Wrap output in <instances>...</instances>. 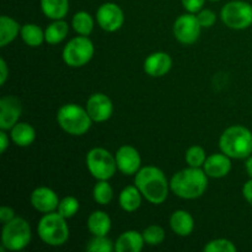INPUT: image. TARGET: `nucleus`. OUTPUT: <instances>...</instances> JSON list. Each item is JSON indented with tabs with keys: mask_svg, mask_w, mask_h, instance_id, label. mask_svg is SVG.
Returning a JSON list of instances; mask_svg holds the SVG:
<instances>
[{
	"mask_svg": "<svg viewBox=\"0 0 252 252\" xmlns=\"http://www.w3.org/2000/svg\"><path fill=\"white\" fill-rule=\"evenodd\" d=\"M135 186L145 199L153 204H161L166 201L170 182L160 169L155 166L142 167L135 174Z\"/></svg>",
	"mask_w": 252,
	"mask_h": 252,
	"instance_id": "nucleus-1",
	"label": "nucleus"
},
{
	"mask_svg": "<svg viewBox=\"0 0 252 252\" xmlns=\"http://www.w3.org/2000/svg\"><path fill=\"white\" fill-rule=\"evenodd\" d=\"M208 176L201 167H186L180 170L170 180V189L184 199H196L206 192Z\"/></svg>",
	"mask_w": 252,
	"mask_h": 252,
	"instance_id": "nucleus-2",
	"label": "nucleus"
},
{
	"mask_svg": "<svg viewBox=\"0 0 252 252\" xmlns=\"http://www.w3.org/2000/svg\"><path fill=\"white\" fill-rule=\"evenodd\" d=\"M219 148L231 159H248L252 154V132L244 126H231L220 135Z\"/></svg>",
	"mask_w": 252,
	"mask_h": 252,
	"instance_id": "nucleus-3",
	"label": "nucleus"
},
{
	"mask_svg": "<svg viewBox=\"0 0 252 252\" xmlns=\"http://www.w3.org/2000/svg\"><path fill=\"white\" fill-rule=\"evenodd\" d=\"M57 122L68 134L83 135L90 129L94 121L89 116L86 108L75 103H66L58 110Z\"/></svg>",
	"mask_w": 252,
	"mask_h": 252,
	"instance_id": "nucleus-4",
	"label": "nucleus"
},
{
	"mask_svg": "<svg viewBox=\"0 0 252 252\" xmlns=\"http://www.w3.org/2000/svg\"><path fill=\"white\" fill-rule=\"evenodd\" d=\"M37 233L41 240L49 246H62L69 239V226L65 218L57 213H46L39 220Z\"/></svg>",
	"mask_w": 252,
	"mask_h": 252,
	"instance_id": "nucleus-5",
	"label": "nucleus"
},
{
	"mask_svg": "<svg viewBox=\"0 0 252 252\" xmlns=\"http://www.w3.org/2000/svg\"><path fill=\"white\" fill-rule=\"evenodd\" d=\"M31 226L24 218L15 217L4 224L1 231L2 248L10 251L24 250L31 241Z\"/></svg>",
	"mask_w": 252,
	"mask_h": 252,
	"instance_id": "nucleus-6",
	"label": "nucleus"
},
{
	"mask_svg": "<svg viewBox=\"0 0 252 252\" xmlns=\"http://www.w3.org/2000/svg\"><path fill=\"white\" fill-rule=\"evenodd\" d=\"M86 166L96 180H110L117 171L116 158L103 148H94L86 155Z\"/></svg>",
	"mask_w": 252,
	"mask_h": 252,
	"instance_id": "nucleus-7",
	"label": "nucleus"
},
{
	"mask_svg": "<svg viewBox=\"0 0 252 252\" xmlns=\"http://www.w3.org/2000/svg\"><path fill=\"white\" fill-rule=\"evenodd\" d=\"M95 47L91 39L86 36H78L71 38L63 49V61L71 68H79L93 59Z\"/></svg>",
	"mask_w": 252,
	"mask_h": 252,
	"instance_id": "nucleus-8",
	"label": "nucleus"
},
{
	"mask_svg": "<svg viewBox=\"0 0 252 252\" xmlns=\"http://www.w3.org/2000/svg\"><path fill=\"white\" fill-rule=\"evenodd\" d=\"M221 21L233 30H245L252 25V5L241 0L226 2L220 11Z\"/></svg>",
	"mask_w": 252,
	"mask_h": 252,
	"instance_id": "nucleus-9",
	"label": "nucleus"
},
{
	"mask_svg": "<svg viewBox=\"0 0 252 252\" xmlns=\"http://www.w3.org/2000/svg\"><path fill=\"white\" fill-rule=\"evenodd\" d=\"M202 26L199 24L197 15L185 14L177 17L174 24L175 38L182 44H192L199 38Z\"/></svg>",
	"mask_w": 252,
	"mask_h": 252,
	"instance_id": "nucleus-10",
	"label": "nucleus"
},
{
	"mask_svg": "<svg viewBox=\"0 0 252 252\" xmlns=\"http://www.w3.org/2000/svg\"><path fill=\"white\" fill-rule=\"evenodd\" d=\"M98 26L107 32H115L122 27L125 22V14L122 9L115 2H105L96 12Z\"/></svg>",
	"mask_w": 252,
	"mask_h": 252,
	"instance_id": "nucleus-11",
	"label": "nucleus"
},
{
	"mask_svg": "<svg viewBox=\"0 0 252 252\" xmlns=\"http://www.w3.org/2000/svg\"><path fill=\"white\" fill-rule=\"evenodd\" d=\"M85 108L94 122H105L110 120L113 113L112 101L102 93H96L91 95L86 102Z\"/></svg>",
	"mask_w": 252,
	"mask_h": 252,
	"instance_id": "nucleus-12",
	"label": "nucleus"
},
{
	"mask_svg": "<svg viewBox=\"0 0 252 252\" xmlns=\"http://www.w3.org/2000/svg\"><path fill=\"white\" fill-rule=\"evenodd\" d=\"M21 101L16 96L0 98V129H11L21 116Z\"/></svg>",
	"mask_w": 252,
	"mask_h": 252,
	"instance_id": "nucleus-13",
	"label": "nucleus"
},
{
	"mask_svg": "<svg viewBox=\"0 0 252 252\" xmlns=\"http://www.w3.org/2000/svg\"><path fill=\"white\" fill-rule=\"evenodd\" d=\"M117 167L122 174L135 175L140 170V154L132 145H122L116 153Z\"/></svg>",
	"mask_w": 252,
	"mask_h": 252,
	"instance_id": "nucleus-14",
	"label": "nucleus"
},
{
	"mask_svg": "<svg viewBox=\"0 0 252 252\" xmlns=\"http://www.w3.org/2000/svg\"><path fill=\"white\" fill-rule=\"evenodd\" d=\"M31 204L41 213H51L58 209L59 198L56 192L49 187H37L31 193Z\"/></svg>",
	"mask_w": 252,
	"mask_h": 252,
	"instance_id": "nucleus-15",
	"label": "nucleus"
},
{
	"mask_svg": "<svg viewBox=\"0 0 252 252\" xmlns=\"http://www.w3.org/2000/svg\"><path fill=\"white\" fill-rule=\"evenodd\" d=\"M171 68L172 59L165 52H155L144 61V71L153 78H161L166 75Z\"/></svg>",
	"mask_w": 252,
	"mask_h": 252,
	"instance_id": "nucleus-16",
	"label": "nucleus"
},
{
	"mask_svg": "<svg viewBox=\"0 0 252 252\" xmlns=\"http://www.w3.org/2000/svg\"><path fill=\"white\" fill-rule=\"evenodd\" d=\"M231 158L225 155L224 153L221 154H212L207 157L206 162L203 165V170L208 177L213 179H221L226 176L231 170Z\"/></svg>",
	"mask_w": 252,
	"mask_h": 252,
	"instance_id": "nucleus-17",
	"label": "nucleus"
},
{
	"mask_svg": "<svg viewBox=\"0 0 252 252\" xmlns=\"http://www.w3.org/2000/svg\"><path fill=\"white\" fill-rule=\"evenodd\" d=\"M143 234L135 230L125 231L118 236L115 243V251L117 252H140L144 248Z\"/></svg>",
	"mask_w": 252,
	"mask_h": 252,
	"instance_id": "nucleus-18",
	"label": "nucleus"
},
{
	"mask_svg": "<svg viewBox=\"0 0 252 252\" xmlns=\"http://www.w3.org/2000/svg\"><path fill=\"white\" fill-rule=\"evenodd\" d=\"M170 226L172 231L179 236H189L191 235L194 229L193 217L187 211H175L170 217Z\"/></svg>",
	"mask_w": 252,
	"mask_h": 252,
	"instance_id": "nucleus-19",
	"label": "nucleus"
},
{
	"mask_svg": "<svg viewBox=\"0 0 252 252\" xmlns=\"http://www.w3.org/2000/svg\"><path fill=\"white\" fill-rule=\"evenodd\" d=\"M111 218L102 211H95L88 219V228L94 236H107L111 230Z\"/></svg>",
	"mask_w": 252,
	"mask_h": 252,
	"instance_id": "nucleus-20",
	"label": "nucleus"
},
{
	"mask_svg": "<svg viewBox=\"0 0 252 252\" xmlns=\"http://www.w3.org/2000/svg\"><path fill=\"white\" fill-rule=\"evenodd\" d=\"M11 140L19 147H29L36 139V130L31 125L25 122H17L10 132Z\"/></svg>",
	"mask_w": 252,
	"mask_h": 252,
	"instance_id": "nucleus-21",
	"label": "nucleus"
},
{
	"mask_svg": "<svg viewBox=\"0 0 252 252\" xmlns=\"http://www.w3.org/2000/svg\"><path fill=\"white\" fill-rule=\"evenodd\" d=\"M142 196L140 191L138 189L137 186H127L121 191L120 198V206L123 211L132 213L135 212L142 204Z\"/></svg>",
	"mask_w": 252,
	"mask_h": 252,
	"instance_id": "nucleus-22",
	"label": "nucleus"
},
{
	"mask_svg": "<svg viewBox=\"0 0 252 252\" xmlns=\"http://www.w3.org/2000/svg\"><path fill=\"white\" fill-rule=\"evenodd\" d=\"M42 12L51 20H63L69 11V0H41Z\"/></svg>",
	"mask_w": 252,
	"mask_h": 252,
	"instance_id": "nucleus-23",
	"label": "nucleus"
},
{
	"mask_svg": "<svg viewBox=\"0 0 252 252\" xmlns=\"http://www.w3.org/2000/svg\"><path fill=\"white\" fill-rule=\"evenodd\" d=\"M20 31L21 29L16 20L2 15L0 17V47H5L6 44L11 43Z\"/></svg>",
	"mask_w": 252,
	"mask_h": 252,
	"instance_id": "nucleus-24",
	"label": "nucleus"
},
{
	"mask_svg": "<svg viewBox=\"0 0 252 252\" xmlns=\"http://www.w3.org/2000/svg\"><path fill=\"white\" fill-rule=\"evenodd\" d=\"M69 32V25L64 20H54L44 31L46 42L49 44H58L64 41Z\"/></svg>",
	"mask_w": 252,
	"mask_h": 252,
	"instance_id": "nucleus-25",
	"label": "nucleus"
},
{
	"mask_svg": "<svg viewBox=\"0 0 252 252\" xmlns=\"http://www.w3.org/2000/svg\"><path fill=\"white\" fill-rule=\"evenodd\" d=\"M21 38L27 46L30 47H38L46 41L44 32L42 31L41 27L36 24H26L21 27Z\"/></svg>",
	"mask_w": 252,
	"mask_h": 252,
	"instance_id": "nucleus-26",
	"label": "nucleus"
},
{
	"mask_svg": "<svg viewBox=\"0 0 252 252\" xmlns=\"http://www.w3.org/2000/svg\"><path fill=\"white\" fill-rule=\"evenodd\" d=\"M71 26L76 33L81 36H89L94 30V20L89 12L79 11L73 16Z\"/></svg>",
	"mask_w": 252,
	"mask_h": 252,
	"instance_id": "nucleus-27",
	"label": "nucleus"
},
{
	"mask_svg": "<svg viewBox=\"0 0 252 252\" xmlns=\"http://www.w3.org/2000/svg\"><path fill=\"white\" fill-rule=\"evenodd\" d=\"M94 199L96 203L101 206H106L110 203L113 198V189L107 180H98L97 184L94 187Z\"/></svg>",
	"mask_w": 252,
	"mask_h": 252,
	"instance_id": "nucleus-28",
	"label": "nucleus"
},
{
	"mask_svg": "<svg viewBox=\"0 0 252 252\" xmlns=\"http://www.w3.org/2000/svg\"><path fill=\"white\" fill-rule=\"evenodd\" d=\"M185 159H186V162L189 164V166L202 167L207 159L206 150L202 147H199V145H193V147L187 149Z\"/></svg>",
	"mask_w": 252,
	"mask_h": 252,
	"instance_id": "nucleus-29",
	"label": "nucleus"
},
{
	"mask_svg": "<svg viewBox=\"0 0 252 252\" xmlns=\"http://www.w3.org/2000/svg\"><path fill=\"white\" fill-rule=\"evenodd\" d=\"M79 208H80V203H79L78 199L75 197L68 196L59 202V206L57 211H58V213L62 217H64L65 219H69L73 218L78 213Z\"/></svg>",
	"mask_w": 252,
	"mask_h": 252,
	"instance_id": "nucleus-30",
	"label": "nucleus"
},
{
	"mask_svg": "<svg viewBox=\"0 0 252 252\" xmlns=\"http://www.w3.org/2000/svg\"><path fill=\"white\" fill-rule=\"evenodd\" d=\"M143 238L148 245H160L165 240V230L159 225H150L143 231Z\"/></svg>",
	"mask_w": 252,
	"mask_h": 252,
	"instance_id": "nucleus-31",
	"label": "nucleus"
},
{
	"mask_svg": "<svg viewBox=\"0 0 252 252\" xmlns=\"http://www.w3.org/2000/svg\"><path fill=\"white\" fill-rule=\"evenodd\" d=\"M86 249L89 252H112L115 251V244L107 236H94Z\"/></svg>",
	"mask_w": 252,
	"mask_h": 252,
	"instance_id": "nucleus-32",
	"label": "nucleus"
},
{
	"mask_svg": "<svg viewBox=\"0 0 252 252\" xmlns=\"http://www.w3.org/2000/svg\"><path fill=\"white\" fill-rule=\"evenodd\" d=\"M204 252H235L236 246L228 239H216L204 246Z\"/></svg>",
	"mask_w": 252,
	"mask_h": 252,
	"instance_id": "nucleus-33",
	"label": "nucleus"
},
{
	"mask_svg": "<svg viewBox=\"0 0 252 252\" xmlns=\"http://www.w3.org/2000/svg\"><path fill=\"white\" fill-rule=\"evenodd\" d=\"M197 19H198L199 24L202 27H212L217 21V15L214 11L209 9H202L197 14Z\"/></svg>",
	"mask_w": 252,
	"mask_h": 252,
	"instance_id": "nucleus-34",
	"label": "nucleus"
},
{
	"mask_svg": "<svg viewBox=\"0 0 252 252\" xmlns=\"http://www.w3.org/2000/svg\"><path fill=\"white\" fill-rule=\"evenodd\" d=\"M181 2L187 11L191 14H196L203 9L206 0H181Z\"/></svg>",
	"mask_w": 252,
	"mask_h": 252,
	"instance_id": "nucleus-35",
	"label": "nucleus"
},
{
	"mask_svg": "<svg viewBox=\"0 0 252 252\" xmlns=\"http://www.w3.org/2000/svg\"><path fill=\"white\" fill-rule=\"evenodd\" d=\"M15 218V212L14 209L10 208V207H1L0 208V220H1V223H9L10 220H12V219Z\"/></svg>",
	"mask_w": 252,
	"mask_h": 252,
	"instance_id": "nucleus-36",
	"label": "nucleus"
},
{
	"mask_svg": "<svg viewBox=\"0 0 252 252\" xmlns=\"http://www.w3.org/2000/svg\"><path fill=\"white\" fill-rule=\"evenodd\" d=\"M9 76V69H7V64L4 58L0 59V85H4Z\"/></svg>",
	"mask_w": 252,
	"mask_h": 252,
	"instance_id": "nucleus-37",
	"label": "nucleus"
},
{
	"mask_svg": "<svg viewBox=\"0 0 252 252\" xmlns=\"http://www.w3.org/2000/svg\"><path fill=\"white\" fill-rule=\"evenodd\" d=\"M243 194L245 197L246 201L250 203V206H252V179L249 180L243 187Z\"/></svg>",
	"mask_w": 252,
	"mask_h": 252,
	"instance_id": "nucleus-38",
	"label": "nucleus"
},
{
	"mask_svg": "<svg viewBox=\"0 0 252 252\" xmlns=\"http://www.w3.org/2000/svg\"><path fill=\"white\" fill-rule=\"evenodd\" d=\"M7 147H9V137H7V134L5 133V130H0V153L1 154H4L5 150L7 149Z\"/></svg>",
	"mask_w": 252,
	"mask_h": 252,
	"instance_id": "nucleus-39",
	"label": "nucleus"
},
{
	"mask_svg": "<svg viewBox=\"0 0 252 252\" xmlns=\"http://www.w3.org/2000/svg\"><path fill=\"white\" fill-rule=\"evenodd\" d=\"M245 169H246V172H248V175L250 176V179H252V157H250L246 159V162H245Z\"/></svg>",
	"mask_w": 252,
	"mask_h": 252,
	"instance_id": "nucleus-40",
	"label": "nucleus"
},
{
	"mask_svg": "<svg viewBox=\"0 0 252 252\" xmlns=\"http://www.w3.org/2000/svg\"><path fill=\"white\" fill-rule=\"evenodd\" d=\"M211 1H219V0H211Z\"/></svg>",
	"mask_w": 252,
	"mask_h": 252,
	"instance_id": "nucleus-41",
	"label": "nucleus"
}]
</instances>
